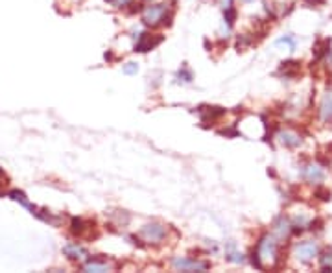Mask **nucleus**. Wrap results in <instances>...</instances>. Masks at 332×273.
Instances as JSON below:
<instances>
[{
	"instance_id": "1",
	"label": "nucleus",
	"mask_w": 332,
	"mask_h": 273,
	"mask_svg": "<svg viewBox=\"0 0 332 273\" xmlns=\"http://www.w3.org/2000/svg\"><path fill=\"white\" fill-rule=\"evenodd\" d=\"M166 225L159 224V222H152V224H146L140 231L142 238L146 240L148 244H153V246H159L166 238Z\"/></svg>"
},
{
	"instance_id": "2",
	"label": "nucleus",
	"mask_w": 332,
	"mask_h": 273,
	"mask_svg": "<svg viewBox=\"0 0 332 273\" xmlns=\"http://www.w3.org/2000/svg\"><path fill=\"white\" fill-rule=\"evenodd\" d=\"M93 229H96V224L95 220L93 222H87V220L83 218H72L70 220V233L72 236L76 238H98V231H95L93 233Z\"/></svg>"
},
{
	"instance_id": "3",
	"label": "nucleus",
	"mask_w": 332,
	"mask_h": 273,
	"mask_svg": "<svg viewBox=\"0 0 332 273\" xmlns=\"http://www.w3.org/2000/svg\"><path fill=\"white\" fill-rule=\"evenodd\" d=\"M277 249H279V242L273 234H264V236L259 240V244H256V251H259L262 262H264V260L277 259Z\"/></svg>"
},
{
	"instance_id": "4",
	"label": "nucleus",
	"mask_w": 332,
	"mask_h": 273,
	"mask_svg": "<svg viewBox=\"0 0 332 273\" xmlns=\"http://www.w3.org/2000/svg\"><path fill=\"white\" fill-rule=\"evenodd\" d=\"M318 255H319V247H318V244L312 242V240H306V242H301L296 246L297 260L305 262V264H310Z\"/></svg>"
},
{
	"instance_id": "5",
	"label": "nucleus",
	"mask_w": 332,
	"mask_h": 273,
	"mask_svg": "<svg viewBox=\"0 0 332 273\" xmlns=\"http://www.w3.org/2000/svg\"><path fill=\"white\" fill-rule=\"evenodd\" d=\"M174 268L175 269H181V271H207L211 268L209 262H201V260H194L189 259V257H177L174 259Z\"/></svg>"
},
{
	"instance_id": "6",
	"label": "nucleus",
	"mask_w": 332,
	"mask_h": 273,
	"mask_svg": "<svg viewBox=\"0 0 332 273\" xmlns=\"http://www.w3.org/2000/svg\"><path fill=\"white\" fill-rule=\"evenodd\" d=\"M164 41L162 35H150L146 31L139 33V41L135 43V52H139V54H146L150 50H153L155 46H159Z\"/></svg>"
},
{
	"instance_id": "7",
	"label": "nucleus",
	"mask_w": 332,
	"mask_h": 273,
	"mask_svg": "<svg viewBox=\"0 0 332 273\" xmlns=\"http://www.w3.org/2000/svg\"><path fill=\"white\" fill-rule=\"evenodd\" d=\"M166 9H168L166 4L146 6L144 8V24H148V26H157V24H161L162 15L166 13Z\"/></svg>"
},
{
	"instance_id": "8",
	"label": "nucleus",
	"mask_w": 332,
	"mask_h": 273,
	"mask_svg": "<svg viewBox=\"0 0 332 273\" xmlns=\"http://www.w3.org/2000/svg\"><path fill=\"white\" fill-rule=\"evenodd\" d=\"M301 177L306 183H321L325 179V172L319 165H305L301 168Z\"/></svg>"
},
{
	"instance_id": "9",
	"label": "nucleus",
	"mask_w": 332,
	"mask_h": 273,
	"mask_svg": "<svg viewBox=\"0 0 332 273\" xmlns=\"http://www.w3.org/2000/svg\"><path fill=\"white\" fill-rule=\"evenodd\" d=\"M199 117H201V124L203 125H212V122H216L218 118H222L225 115L224 107H211V105H201L198 109Z\"/></svg>"
},
{
	"instance_id": "10",
	"label": "nucleus",
	"mask_w": 332,
	"mask_h": 273,
	"mask_svg": "<svg viewBox=\"0 0 332 273\" xmlns=\"http://www.w3.org/2000/svg\"><path fill=\"white\" fill-rule=\"evenodd\" d=\"M279 142L286 146V148H299L301 144H303V139H301V135L296 133L292 130H281L277 135Z\"/></svg>"
},
{
	"instance_id": "11",
	"label": "nucleus",
	"mask_w": 332,
	"mask_h": 273,
	"mask_svg": "<svg viewBox=\"0 0 332 273\" xmlns=\"http://www.w3.org/2000/svg\"><path fill=\"white\" fill-rule=\"evenodd\" d=\"M299 72H301V63L296 61V59H288V61L281 63L277 74L283 78H288V80H293V78L299 76Z\"/></svg>"
},
{
	"instance_id": "12",
	"label": "nucleus",
	"mask_w": 332,
	"mask_h": 273,
	"mask_svg": "<svg viewBox=\"0 0 332 273\" xmlns=\"http://www.w3.org/2000/svg\"><path fill=\"white\" fill-rule=\"evenodd\" d=\"M319 115L325 124H332V90H327L319 105Z\"/></svg>"
},
{
	"instance_id": "13",
	"label": "nucleus",
	"mask_w": 332,
	"mask_h": 273,
	"mask_svg": "<svg viewBox=\"0 0 332 273\" xmlns=\"http://www.w3.org/2000/svg\"><path fill=\"white\" fill-rule=\"evenodd\" d=\"M312 54H314L316 61L327 59V56H330V39H318L316 41L314 48H312Z\"/></svg>"
},
{
	"instance_id": "14",
	"label": "nucleus",
	"mask_w": 332,
	"mask_h": 273,
	"mask_svg": "<svg viewBox=\"0 0 332 273\" xmlns=\"http://www.w3.org/2000/svg\"><path fill=\"white\" fill-rule=\"evenodd\" d=\"M63 255L68 257L70 260H83L87 255V251L83 249V247L80 246V244H67V246L63 247Z\"/></svg>"
},
{
	"instance_id": "15",
	"label": "nucleus",
	"mask_w": 332,
	"mask_h": 273,
	"mask_svg": "<svg viewBox=\"0 0 332 273\" xmlns=\"http://www.w3.org/2000/svg\"><path fill=\"white\" fill-rule=\"evenodd\" d=\"M273 229L279 238H288L290 233H292V224H290L284 216H279V218L273 222Z\"/></svg>"
},
{
	"instance_id": "16",
	"label": "nucleus",
	"mask_w": 332,
	"mask_h": 273,
	"mask_svg": "<svg viewBox=\"0 0 332 273\" xmlns=\"http://www.w3.org/2000/svg\"><path fill=\"white\" fill-rule=\"evenodd\" d=\"M85 271H111V264L107 262H98L96 259H89L83 266Z\"/></svg>"
},
{
	"instance_id": "17",
	"label": "nucleus",
	"mask_w": 332,
	"mask_h": 273,
	"mask_svg": "<svg viewBox=\"0 0 332 273\" xmlns=\"http://www.w3.org/2000/svg\"><path fill=\"white\" fill-rule=\"evenodd\" d=\"M316 159H318V162L321 166H328L332 162V144L330 146H323V148L319 150L318 153H316Z\"/></svg>"
},
{
	"instance_id": "18",
	"label": "nucleus",
	"mask_w": 332,
	"mask_h": 273,
	"mask_svg": "<svg viewBox=\"0 0 332 273\" xmlns=\"http://www.w3.org/2000/svg\"><path fill=\"white\" fill-rule=\"evenodd\" d=\"M224 21L227 23V28H231L236 21V8L234 6H227L224 8Z\"/></svg>"
},
{
	"instance_id": "19",
	"label": "nucleus",
	"mask_w": 332,
	"mask_h": 273,
	"mask_svg": "<svg viewBox=\"0 0 332 273\" xmlns=\"http://www.w3.org/2000/svg\"><path fill=\"white\" fill-rule=\"evenodd\" d=\"M275 45H277V46H286L288 50H296L297 41H296V37H293V35H284V37H281V39L275 41Z\"/></svg>"
},
{
	"instance_id": "20",
	"label": "nucleus",
	"mask_w": 332,
	"mask_h": 273,
	"mask_svg": "<svg viewBox=\"0 0 332 273\" xmlns=\"http://www.w3.org/2000/svg\"><path fill=\"white\" fill-rule=\"evenodd\" d=\"M314 196L318 197V199H321V202H330L332 192L328 190L327 187H318V188L314 190Z\"/></svg>"
},
{
	"instance_id": "21",
	"label": "nucleus",
	"mask_w": 332,
	"mask_h": 273,
	"mask_svg": "<svg viewBox=\"0 0 332 273\" xmlns=\"http://www.w3.org/2000/svg\"><path fill=\"white\" fill-rule=\"evenodd\" d=\"M139 11H144L142 2H133V0H130V4L126 6V13L135 15V13H139Z\"/></svg>"
},
{
	"instance_id": "22",
	"label": "nucleus",
	"mask_w": 332,
	"mask_h": 273,
	"mask_svg": "<svg viewBox=\"0 0 332 273\" xmlns=\"http://www.w3.org/2000/svg\"><path fill=\"white\" fill-rule=\"evenodd\" d=\"M8 185H9L8 175H6V172L0 168V196H4V194H6V188H8Z\"/></svg>"
},
{
	"instance_id": "23",
	"label": "nucleus",
	"mask_w": 332,
	"mask_h": 273,
	"mask_svg": "<svg viewBox=\"0 0 332 273\" xmlns=\"http://www.w3.org/2000/svg\"><path fill=\"white\" fill-rule=\"evenodd\" d=\"M177 78H181L185 83H190V81H192V72H190L187 67H181V70L177 72Z\"/></svg>"
},
{
	"instance_id": "24",
	"label": "nucleus",
	"mask_w": 332,
	"mask_h": 273,
	"mask_svg": "<svg viewBox=\"0 0 332 273\" xmlns=\"http://www.w3.org/2000/svg\"><path fill=\"white\" fill-rule=\"evenodd\" d=\"M113 218H117V222L120 225H127L130 224V214H127L126 211H122V214H117V212H111Z\"/></svg>"
},
{
	"instance_id": "25",
	"label": "nucleus",
	"mask_w": 332,
	"mask_h": 273,
	"mask_svg": "<svg viewBox=\"0 0 332 273\" xmlns=\"http://www.w3.org/2000/svg\"><path fill=\"white\" fill-rule=\"evenodd\" d=\"M137 72H139V65H137V63L130 61V63L124 65V74H127V76H133V74H137Z\"/></svg>"
},
{
	"instance_id": "26",
	"label": "nucleus",
	"mask_w": 332,
	"mask_h": 273,
	"mask_svg": "<svg viewBox=\"0 0 332 273\" xmlns=\"http://www.w3.org/2000/svg\"><path fill=\"white\" fill-rule=\"evenodd\" d=\"M323 225H325L323 218H316L308 224V229H310V231H321V229H323Z\"/></svg>"
},
{
	"instance_id": "27",
	"label": "nucleus",
	"mask_w": 332,
	"mask_h": 273,
	"mask_svg": "<svg viewBox=\"0 0 332 273\" xmlns=\"http://www.w3.org/2000/svg\"><path fill=\"white\" fill-rule=\"evenodd\" d=\"M227 260H231V262H236V264H242L244 255H240V253H236V251H231V253H227Z\"/></svg>"
},
{
	"instance_id": "28",
	"label": "nucleus",
	"mask_w": 332,
	"mask_h": 273,
	"mask_svg": "<svg viewBox=\"0 0 332 273\" xmlns=\"http://www.w3.org/2000/svg\"><path fill=\"white\" fill-rule=\"evenodd\" d=\"M172 19H174V9H166V13L162 15V21H161V24L162 26H172Z\"/></svg>"
},
{
	"instance_id": "29",
	"label": "nucleus",
	"mask_w": 332,
	"mask_h": 273,
	"mask_svg": "<svg viewBox=\"0 0 332 273\" xmlns=\"http://www.w3.org/2000/svg\"><path fill=\"white\" fill-rule=\"evenodd\" d=\"M327 59H328V63H330V65H328V68H330L328 76H330V80H332V56H327Z\"/></svg>"
},
{
	"instance_id": "30",
	"label": "nucleus",
	"mask_w": 332,
	"mask_h": 273,
	"mask_svg": "<svg viewBox=\"0 0 332 273\" xmlns=\"http://www.w3.org/2000/svg\"><path fill=\"white\" fill-rule=\"evenodd\" d=\"M306 2H308V4H323L325 0H306Z\"/></svg>"
},
{
	"instance_id": "31",
	"label": "nucleus",
	"mask_w": 332,
	"mask_h": 273,
	"mask_svg": "<svg viewBox=\"0 0 332 273\" xmlns=\"http://www.w3.org/2000/svg\"><path fill=\"white\" fill-rule=\"evenodd\" d=\"M227 6H233V0H224V8H227Z\"/></svg>"
},
{
	"instance_id": "32",
	"label": "nucleus",
	"mask_w": 332,
	"mask_h": 273,
	"mask_svg": "<svg viewBox=\"0 0 332 273\" xmlns=\"http://www.w3.org/2000/svg\"><path fill=\"white\" fill-rule=\"evenodd\" d=\"M246 2H253V0H246Z\"/></svg>"
}]
</instances>
